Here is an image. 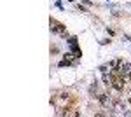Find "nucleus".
<instances>
[{
    "mask_svg": "<svg viewBox=\"0 0 131 117\" xmlns=\"http://www.w3.org/2000/svg\"><path fill=\"white\" fill-rule=\"evenodd\" d=\"M51 31H52V33H58V35L65 37V39H68V33H67L65 26H63L61 23H58V21H54V19H51Z\"/></svg>",
    "mask_w": 131,
    "mask_h": 117,
    "instance_id": "1",
    "label": "nucleus"
},
{
    "mask_svg": "<svg viewBox=\"0 0 131 117\" xmlns=\"http://www.w3.org/2000/svg\"><path fill=\"white\" fill-rule=\"evenodd\" d=\"M115 70H117V72H119L121 75H126V73H129V72H131V63L119 59V67H117Z\"/></svg>",
    "mask_w": 131,
    "mask_h": 117,
    "instance_id": "2",
    "label": "nucleus"
},
{
    "mask_svg": "<svg viewBox=\"0 0 131 117\" xmlns=\"http://www.w3.org/2000/svg\"><path fill=\"white\" fill-rule=\"evenodd\" d=\"M96 98H98V101H100L103 107H110V105H114V103H112V100H110V96H108V94H105V93H100Z\"/></svg>",
    "mask_w": 131,
    "mask_h": 117,
    "instance_id": "3",
    "label": "nucleus"
},
{
    "mask_svg": "<svg viewBox=\"0 0 131 117\" xmlns=\"http://www.w3.org/2000/svg\"><path fill=\"white\" fill-rule=\"evenodd\" d=\"M114 108H115L117 112H122V114H124V108H126V103H124V101H114Z\"/></svg>",
    "mask_w": 131,
    "mask_h": 117,
    "instance_id": "4",
    "label": "nucleus"
},
{
    "mask_svg": "<svg viewBox=\"0 0 131 117\" xmlns=\"http://www.w3.org/2000/svg\"><path fill=\"white\" fill-rule=\"evenodd\" d=\"M89 93L91 94H96V96L100 94V93H98V84H96V82H93V84L89 86Z\"/></svg>",
    "mask_w": 131,
    "mask_h": 117,
    "instance_id": "5",
    "label": "nucleus"
},
{
    "mask_svg": "<svg viewBox=\"0 0 131 117\" xmlns=\"http://www.w3.org/2000/svg\"><path fill=\"white\" fill-rule=\"evenodd\" d=\"M70 51L73 52V54H75V56H81V49L77 47V44H73V46L70 47Z\"/></svg>",
    "mask_w": 131,
    "mask_h": 117,
    "instance_id": "6",
    "label": "nucleus"
},
{
    "mask_svg": "<svg viewBox=\"0 0 131 117\" xmlns=\"http://www.w3.org/2000/svg\"><path fill=\"white\" fill-rule=\"evenodd\" d=\"M108 68H110V63H108V65H101V67H100V72H101V73H107V72H108Z\"/></svg>",
    "mask_w": 131,
    "mask_h": 117,
    "instance_id": "7",
    "label": "nucleus"
},
{
    "mask_svg": "<svg viewBox=\"0 0 131 117\" xmlns=\"http://www.w3.org/2000/svg\"><path fill=\"white\" fill-rule=\"evenodd\" d=\"M67 42H68L70 46H73V44H77V37H68V39H67Z\"/></svg>",
    "mask_w": 131,
    "mask_h": 117,
    "instance_id": "8",
    "label": "nucleus"
}]
</instances>
